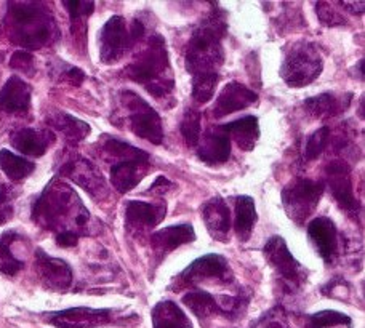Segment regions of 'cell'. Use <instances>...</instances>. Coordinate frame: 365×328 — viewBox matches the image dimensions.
Wrapping results in <instances>:
<instances>
[{
    "instance_id": "obj_18",
    "label": "cell",
    "mask_w": 365,
    "mask_h": 328,
    "mask_svg": "<svg viewBox=\"0 0 365 328\" xmlns=\"http://www.w3.org/2000/svg\"><path fill=\"white\" fill-rule=\"evenodd\" d=\"M202 218L215 240L227 242L231 231V210L223 197L215 195L202 205Z\"/></svg>"
},
{
    "instance_id": "obj_24",
    "label": "cell",
    "mask_w": 365,
    "mask_h": 328,
    "mask_svg": "<svg viewBox=\"0 0 365 328\" xmlns=\"http://www.w3.org/2000/svg\"><path fill=\"white\" fill-rule=\"evenodd\" d=\"M351 98L353 95L338 96L334 93H321L317 96L308 98L304 101V109L314 119H322V117H334L344 113L349 108Z\"/></svg>"
},
{
    "instance_id": "obj_13",
    "label": "cell",
    "mask_w": 365,
    "mask_h": 328,
    "mask_svg": "<svg viewBox=\"0 0 365 328\" xmlns=\"http://www.w3.org/2000/svg\"><path fill=\"white\" fill-rule=\"evenodd\" d=\"M61 175L73 180L82 189H86L95 200L104 199L109 193L103 173L98 170L96 165L83 159V157H74V159L64 163L61 167Z\"/></svg>"
},
{
    "instance_id": "obj_25",
    "label": "cell",
    "mask_w": 365,
    "mask_h": 328,
    "mask_svg": "<svg viewBox=\"0 0 365 328\" xmlns=\"http://www.w3.org/2000/svg\"><path fill=\"white\" fill-rule=\"evenodd\" d=\"M231 140L237 143V146L244 150L255 149L259 138V122L255 116H245L242 119L221 125Z\"/></svg>"
},
{
    "instance_id": "obj_17",
    "label": "cell",
    "mask_w": 365,
    "mask_h": 328,
    "mask_svg": "<svg viewBox=\"0 0 365 328\" xmlns=\"http://www.w3.org/2000/svg\"><path fill=\"white\" fill-rule=\"evenodd\" d=\"M258 101V95L253 90H249L245 85L239 82H231L227 83L226 87L221 90V93L217 98V103H215L213 108V116L217 119L221 117L230 116L234 113H239V111L250 108L252 104Z\"/></svg>"
},
{
    "instance_id": "obj_1",
    "label": "cell",
    "mask_w": 365,
    "mask_h": 328,
    "mask_svg": "<svg viewBox=\"0 0 365 328\" xmlns=\"http://www.w3.org/2000/svg\"><path fill=\"white\" fill-rule=\"evenodd\" d=\"M32 220L43 229L55 231L56 235L69 232L68 225H74V231L81 235L88 225L90 213L79 195L66 183L55 178L32 207Z\"/></svg>"
},
{
    "instance_id": "obj_3",
    "label": "cell",
    "mask_w": 365,
    "mask_h": 328,
    "mask_svg": "<svg viewBox=\"0 0 365 328\" xmlns=\"http://www.w3.org/2000/svg\"><path fill=\"white\" fill-rule=\"evenodd\" d=\"M227 26L223 15L213 11L194 29L185 53V63L189 74L204 76L218 74L225 63L223 41Z\"/></svg>"
},
{
    "instance_id": "obj_16",
    "label": "cell",
    "mask_w": 365,
    "mask_h": 328,
    "mask_svg": "<svg viewBox=\"0 0 365 328\" xmlns=\"http://www.w3.org/2000/svg\"><path fill=\"white\" fill-rule=\"evenodd\" d=\"M167 215L165 203H148L130 200L125 207V225L132 232L154 229Z\"/></svg>"
},
{
    "instance_id": "obj_31",
    "label": "cell",
    "mask_w": 365,
    "mask_h": 328,
    "mask_svg": "<svg viewBox=\"0 0 365 328\" xmlns=\"http://www.w3.org/2000/svg\"><path fill=\"white\" fill-rule=\"evenodd\" d=\"M0 170L9 176L11 181H23L32 175L36 170L34 162L24 159L21 155H16L10 150H0Z\"/></svg>"
},
{
    "instance_id": "obj_43",
    "label": "cell",
    "mask_w": 365,
    "mask_h": 328,
    "mask_svg": "<svg viewBox=\"0 0 365 328\" xmlns=\"http://www.w3.org/2000/svg\"><path fill=\"white\" fill-rule=\"evenodd\" d=\"M173 188H175V185L170 180L164 178V176H159V178L153 183L151 188H149V191H151V194L153 193L154 194H164V193L168 191V189H173Z\"/></svg>"
},
{
    "instance_id": "obj_41",
    "label": "cell",
    "mask_w": 365,
    "mask_h": 328,
    "mask_svg": "<svg viewBox=\"0 0 365 328\" xmlns=\"http://www.w3.org/2000/svg\"><path fill=\"white\" fill-rule=\"evenodd\" d=\"M63 81L74 85V87H79L86 81V74L79 68H68L66 72H63Z\"/></svg>"
},
{
    "instance_id": "obj_36",
    "label": "cell",
    "mask_w": 365,
    "mask_h": 328,
    "mask_svg": "<svg viewBox=\"0 0 365 328\" xmlns=\"http://www.w3.org/2000/svg\"><path fill=\"white\" fill-rule=\"evenodd\" d=\"M330 136H331L330 127H322V128L316 130L314 133H312L308 138V140H306L304 150H303L304 159L306 160H316L317 157L324 153L325 148L329 146Z\"/></svg>"
},
{
    "instance_id": "obj_37",
    "label": "cell",
    "mask_w": 365,
    "mask_h": 328,
    "mask_svg": "<svg viewBox=\"0 0 365 328\" xmlns=\"http://www.w3.org/2000/svg\"><path fill=\"white\" fill-rule=\"evenodd\" d=\"M15 191L9 185L0 186V226L9 222L15 215Z\"/></svg>"
},
{
    "instance_id": "obj_27",
    "label": "cell",
    "mask_w": 365,
    "mask_h": 328,
    "mask_svg": "<svg viewBox=\"0 0 365 328\" xmlns=\"http://www.w3.org/2000/svg\"><path fill=\"white\" fill-rule=\"evenodd\" d=\"M153 328H192L191 320L173 301H160L153 307Z\"/></svg>"
},
{
    "instance_id": "obj_29",
    "label": "cell",
    "mask_w": 365,
    "mask_h": 328,
    "mask_svg": "<svg viewBox=\"0 0 365 328\" xmlns=\"http://www.w3.org/2000/svg\"><path fill=\"white\" fill-rule=\"evenodd\" d=\"M182 303H185L189 309L192 311L194 316L199 317L200 320H205L212 316H223L217 298L207 292H189L182 297Z\"/></svg>"
},
{
    "instance_id": "obj_7",
    "label": "cell",
    "mask_w": 365,
    "mask_h": 328,
    "mask_svg": "<svg viewBox=\"0 0 365 328\" xmlns=\"http://www.w3.org/2000/svg\"><path fill=\"white\" fill-rule=\"evenodd\" d=\"M324 183L308 178H297L290 181L282 191L284 210L295 225L302 226L311 218L324 195Z\"/></svg>"
},
{
    "instance_id": "obj_21",
    "label": "cell",
    "mask_w": 365,
    "mask_h": 328,
    "mask_svg": "<svg viewBox=\"0 0 365 328\" xmlns=\"http://www.w3.org/2000/svg\"><path fill=\"white\" fill-rule=\"evenodd\" d=\"M32 88L21 77L13 76L0 90V111L5 114H24L31 108Z\"/></svg>"
},
{
    "instance_id": "obj_32",
    "label": "cell",
    "mask_w": 365,
    "mask_h": 328,
    "mask_svg": "<svg viewBox=\"0 0 365 328\" xmlns=\"http://www.w3.org/2000/svg\"><path fill=\"white\" fill-rule=\"evenodd\" d=\"M181 135L185 138L187 146L195 148L202 136V114L195 109H187L181 121Z\"/></svg>"
},
{
    "instance_id": "obj_6",
    "label": "cell",
    "mask_w": 365,
    "mask_h": 328,
    "mask_svg": "<svg viewBox=\"0 0 365 328\" xmlns=\"http://www.w3.org/2000/svg\"><path fill=\"white\" fill-rule=\"evenodd\" d=\"M324 69L319 48L311 42H297L287 51L280 66V77L292 88H302L316 81Z\"/></svg>"
},
{
    "instance_id": "obj_9",
    "label": "cell",
    "mask_w": 365,
    "mask_h": 328,
    "mask_svg": "<svg viewBox=\"0 0 365 328\" xmlns=\"http://www.w3.org/2000/svg\"><path fill=\"white\" fill-rule=\"evenodd\" d=\"M263 253L266 257V261L276 269V272L290 288L302 287L306 279H308L306 269L302 266V262L290 253L289 247L285 244V239L280 237V235H272V237L266 242Z\"/></svg>"
},
{
    "instance_id": "obj_26",
    "label": "cell",
    "mask_w": 365,
    "mask_h": 328,
    "mask_svg": "<svg viewBox=\"0 0 365 328\" xmlns=\"http://www.w3.org/2000/svg\"><path fill=\"white\" fill-rule=\"evenodd\" d=\"M47 123L51 128L56 130L58 133H61L64 140L69 143H81L90 133L88 123L66 113H55L48 116Z\"/></svg>"
},
{
    "instance_id": "obj_12",
    "label": "cell",
    "mask_w": 365,
    "mask_h": 328,
    "mask_svg": "<svg viewBox=\"0 0 365 328\" xmlns=\"http://www.w3.org/2000/svg\"><path fill=\"white\" fill-rule=\"evenodd\" d=\"M232 279L231 266L225 257L221 255H205V257H200L191 262L185 271L180 274V284L182 285H191V284H199V282H207V280H218L220 284H226Z\"/></svg>"
},
{
    "instance_id": "obj_14",
    "label": "cell",
    "mask_w": 365,
    "mask_h": 328,
    "mask_svg": "<svg viewBox=\"0 0 365 328\" xmlns=\"http://www.w3.org/2000/svg\"><path fill=\"white\" fill-rule=\"evenodd\" d=\"M36 271L45 288L63 293L73 285V269L66 261L50 257L43 250L36 252Z\"/></svg>"
},
{
    "instance_id": "obj_15",
    "label": "cell",
    "mask_w": 365,
    "mask_h": 328,
    "mask_svg": "<svg viewBox=\"0 0 365 328\" xmlns=\"http://www.w3.org/2000/svg\"><path fill=\"white\" fill-rule=\"evenodd\" d=\"M47 322L58 328H95L113 320L110 309H93V307H69V309L50 312L45 316Z\"/></svg>"
},
{
    "instance_id": "obj_28",
    "label": "cell",
    "mask_w": 365,
    "mask_h": 328,
    "mask_svg": "<svg viewBox=\"0 0 365 328\" xmlns=\"http://www.w3.org/2000/svg\"><path fill=\"white\" fill-rule=\"evenodd\" d=\"M257 207L255 200L250 195H239L236 199V227L237 239L240 242H247L250 239L253 226L257 225Z\"/></svg>"
},
{
    "instance_id": "obj_33",
    "label": "cell",
    "mask_w": 365,
    "mask_h": 328,
    "mask_svg": "<svg viewBox=\"0 0 365 328\" xmlns=\"http://www.w3.org/2000/svg\"><path fill=\"white\" fill-rule=\"evenodd\" d=\"M311 328H353L349 316L338 311H321L309 317Z\"/></svg>"
},
{
    "instance_id": "obj_10",
    "label": "cell",
    "mask_w": 365,
    "mask_h": 328,
    "mask_svg": "<svg viewBox=\"0 0 365 328\" xmlns=\"http://www.w3.org/2000/svg\"><path fill=\"white\" fill-rule=\"evenodd\" d=\"M130 28L123 16H110L103 26L100 34V58L104 64L120 61L127 51L133 47Z\"/></svg>"
},
{
    "instance_id": "obj_38",
    "label": "cell",
    "mask_w": 365,
    "mask_h": 328,
    "mask_svg": "<svg viewBox=\"0 0 365 328\" xmlns=\"http://www.w3.org/2000/svg\"><path fill=\"white\" fill-rule=\"evenodd\" d=\"M10 68L23 72L24 76H34L36 74L34 56H32L29 51H15L10 58Z\"/></svg>"
},
{
    "instance_id": "obj_34",
    "label": "cell",
    "mask_w": 365,
    "mask_h": 328,
    "mask_svg": "<svg viewBox=\"0 0 365 328\" xmlns=\"http://www.w3.org/2000/svg\"><path fill=\"white\" fill-rule=\"evenodd\" d=\"M220 74H204L192 77V98L197 103H208L215 95Z\"/></svg>"
},
{
    "instance_id": "obj_2",
    "label": "cell",
    "mask_w": 365,
    "mask_h": 328,
    "mask_svg": "<svg viewBox=\"0 0 365 328\" xmlns=\"http://www.w3.org/2000/svg\"><path fill=\"white\" fill-rule=\"evenodd\" d=\"M10 41L28 50H38L58 39L53 16L42 4L11 2L5 19Z\"/></svg>"
},
{
    "instance_id": "obj_20",
    "label": "cell",
    "mask_w": 365,
    "mask_h": 328,
    "mask_svg": "<svg viewBox=\"0 0 365 328\" xmlns=\"http://www.w3.org/2000/svg\"><path fill=\"white\" fill-rule=\"evenodd\" d=\"M308 235L325 262H331L338 252L336 225L327 216H319L308 225Z\"/></svg>"
},
{
    "instance_id": "obj_23",
    "label": "cell",
    "mask_w": 365,
    "mask_h": 328,
    "mask_svg": "<svg viewBox=\"0 0 365 328\" xmlns=\"http://www.w3.org/2000/svg\"><path fill=\"white\" fill-rule=\"evenodd\" d=\"M55 141V135L50 130L18 128L10 135V143L18 153L32 157H42Z\"/></svg>"
},
{
    "instance_id": "obj_30",
    "label": "cell",
    "mask_w": 365,
    "mask_h": 328,
    "mask_svg": "<svg viewBox=\"0 0 365 328\" xmlns=\"http://www.w3.org/2000/svg\"><path fill=\"white\" fill-rule=\"evenodd\" d=\"M21 239L16 231H6L0 235V274L16 275L24 267V261L11 252V245Z\"/></svg>"
},
{
    "instance_id": "obj_22",
    "label": "cell",
    "mask_w": 365,
    "mask_h": 328,
    "mask_svg": "<svg viewBox=\"0 0 365 328\" xmlns=\"http://www.w3.org/2000/svg\"><path fill=\"white\" fill-rule=\"evenodd\" d=\"M195 240V232L191 225H175L154 232L151 235V245L155 257L162 260L168 253L177 250V248L191 244Z\"/></svg>"
},
{
    "instance_id": "obj_44",
    "label": "cell",
    "mask_w": 365,
    "mask_h": 328,
    "mask_svg": "<svg viewBox=\"0 0 365 328\" xmlns=\"http://www.w3.org/2000/svg\"><path fill=\"white\" fill-rule=\"evenodd\" d=\"M343 9H346V10H349L351 13H353V15H362L364 13V2H341L340 4Z\"/></svg>"
},
{
    "instance_id": "obj_4",
    "label": "cell",
    "mask_w": 365,
    "mask_h": 328,
    "mask_svg": "<svg viewBox=\"0 0 365 328\" xmlns=\"http://www.w3.org/2000/svg\"><path fill=\"white\" fill-rule=\"evenodd\" d=\"M127 78L140 85L158 100H164L173 93L175 82L172 78L170 61L165 39L154 34L149 39L146 48L136 56V60L123 69Z\"/></svg>"
},
{
    "instance_id": "obj_39",
    "label": "cell",
    "mask_w": 365,
    "mask_h": 328,
    "mask_svg": "<svg viewBox=\"0 0 365 328\" xmlns=\"http://www.w3.org/2000/svg\"><path fill=\"white\" fill-rule=\"evenodd\" d=\"M316 10H317V16L321 18V21L325 24H329V26L346 24V19H344V16H341L340 13L331 9L330 4H325V2L317 4Z\"/></svg>"
},
{
    "instance_id": "obj_35",
    "label": "cell",
    "mask_w": 365,
    "mask_h": 328,
    "mask_svg": "<svg viewBox=\"0 0 365 328\" xmlns=\"http://www.w3.org/2000/svg\"><path fill=\"white\" fill-rule=\"evenodd\" d=\"M64 6L69 10V16H71V24H73V34L79 36L81 29L82 34L86 32V19L91 15V11L95 9L93 2H64Z\"/></svg>"
},
{
    "instance_id": "obj_19",
    "label": "cell",
    "mask_w": 365,
    "mask_h": 328,
    "mask_svg": "<svg viewBox=\"0 0 365 328\" xmlns=\"http://www.w3.org/2000/svg\"><path fill=\"white\" fill-rule=\"evenodd\" d=\"M197 155L208 165H220L230 160L231 138L221 127L207 130L197 144Z\"/></svg>"
},
{
    "instance_id": "obj_11",
    "label": "cell",
    "mask_w": 365,
    "mask_h": 328,
    "mask_svg": "<svg viewBox=\"0 0 365 328\" xmlns=\"http://www.w3.org/2000/svg\"><path fill=\"white\" fill-rule=\"evenodd\" d=\"M325 178H327V186L330 189L331 195L336 200L338 205L346 212L349 216L356 218L359 215V200L356 199L354 189H353V180H351V168L344 160H331L327 167H325Z\"/></svg>"
},
{
    "instance_id": "obj_42",
    "label": "cell",
    "mask_w": 365,
    "mask_h": 328,
    "mask_svg": "<svg viewBox=\"0 0 365 328\" xmlns=\"http://www.w3.org/2000/svg\"><path fill=\"white\" fill-rule=\"evenodd\" d=\"M79 234L76 232H61L56 235V244L63 247V248H69V247H74L77 245V242H79Z\"/></svg>"
},
{
    "instance_id": "obj_5",
    "label": "cell",
    "mask_w": 365,
    "mask_h": 328,
    "mask_svg": "<svg viewBox=\"0 0 365 328\" xmlns=\"http://www.w3.org/2000/svg\"><path fill=\"white\" fill-rule=\"evenodd\" d=\"M103 150L115 163L110 168V181L120 194L130 193L140 185L149 170V154L120 140H108Z\"/></svg>"
},
{
    "instance_id": "obj_8",
    "label": "cell",
    "mask_w": 365,
    "mask_h": 328,
    "mask_svg": "<svg viewBox=\"0 0 365 328\" xmlns=\"http://www.w3.org/2000/svg\"><path fill=\"white\" fill-rule=\"evenodd\" d=\"M120 103L127 111V119L130 130L136 136L148 140L153 144H160L164 141V127L162 119L151 104L143 100L140 95L130 90H123L120 93Z\"/></svg>"
},
{
    "instance_id": "obj_40",
    "label": "cell",
    "mask_w": 365,
    "mask_h": 328,
    "mask_svg": "<svg viewBox=\"0 0 365 328\" xmlns=\"http://www.w3.org/2000/svg\"><path fill=\"white\" fill-rule=\"evenodd\" d=\"M263 328H290L282 309H272L263 320Z\"/></svg>"
}]
</instances>
